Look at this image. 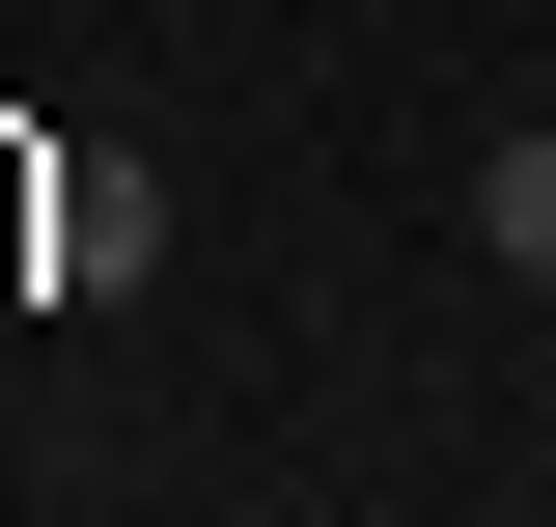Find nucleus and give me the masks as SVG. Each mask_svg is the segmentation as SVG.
<instances>
[{
  "label": "nucleus",
  "instance_id": "1",
  "mask_svg": "<svg viewBox=\"0 0 556 527\" xmlns=\"http://www.w3.org/2000/svg\"><path fill=\"white\" fill-rule=\"evenodd\" d=\"M28 278H56V306L167 278V167H139V139H28Z\"/></svg>",
  "mask_w": 556,
  "mask_h": 527
},
{
  "label": "nucleus",
  "instance_id": "2",
  "mask_svg": "<svg viewBox=\"0 0 556 527\" xmlns=\"http://www.w3.org/2000/svg\"><path fill=\"white\" fill-rule=\"evenodd\" d=\"M473 250H501V278H556V112H529V139H473Z\"/></svg>",
  "mask_w": 556,
  "mask_h": 527
}]
</instances>
